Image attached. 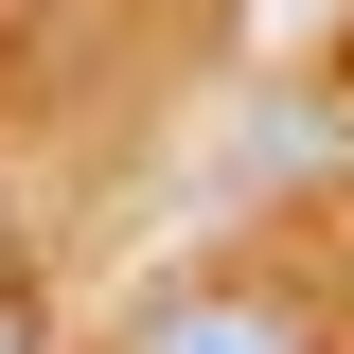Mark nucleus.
<instances>
[{"mask_svg": "<svg viewBox=\"0 0 354 354\" xmlns=\"http://www.w3.org/2000/svg\"><path fill=\"white\" fill-rule=\"evenodd\" d=\"M106 354H319V319L266 301V283H177V301H142Z\"/></svg>", "mask_w": 354, "mask_h": 354, "instance_id": "nucleus-1", "label": "nucleus"}, {"mask_svg": "<svg viewBox=\"0 0 354 354\" xmlns=\"http://www.w3.org/2000/svg\"><path fill=\"white\" fill-rule=\"evenodd\" d=\"M0 354H36V319H18V301H0Z\"/></svg>", "mask_w": 354, "mask_h": 354, "instance_id": "nucleus-2", "label": "nucleus"}]
</instances>
